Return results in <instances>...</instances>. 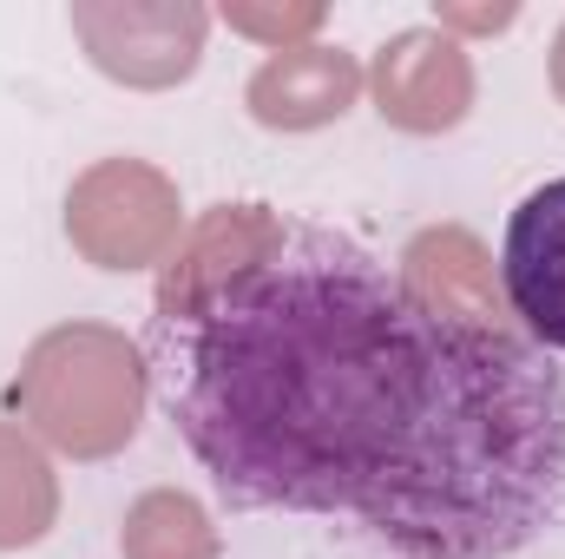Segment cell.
I'll use <instances>...</instances> for the list:
<instances>
[{"label":"cell","instance_id":"6da1fadb","mask_svg":"<svg viewBox=\"0 0 565 559\" xmlns=\"http://www.w3.org/2000/svg\"><path fill=\"white\" fill-rule=\"evenodd\" d=\"M145 376L237 514L329 520L388 559H520L565 520V369L335 224L171 289Z\"/></svg>","mask_w":565,"mask_h":559},{"label":"cell","instance_id":"7a4b0ae2","mask_svg":"<svg viewBox=\"0 0 565 559\" xmlns=\"http://www.w3.org/2000/svg\"><path fill=\"white\" fill-rule=\"evenodd\" d=\"M500 283L513 316L526 323V342L565 356V178H546L513 204L500 244Z\"/></svg>","mask_w":565,"mask_h":559}]
</instances>
